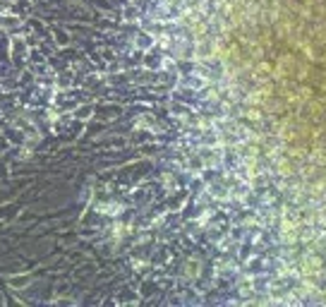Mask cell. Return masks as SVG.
Instances as JSON below:
<instances>
[{
    "mask_svg": "<svg viewBox=\"0 0 326 307\" xmlns=\"http://www.w3.org/2000/svg\"><path fill=\"white\" fill-rule=\"evenodd\" d=\"M29 283H32V274H12L8 276V285L10 288H15V290H27L29 288Z\"/></svg>",
    "mask_w": 326,
    "mask_h": 307,
    "instance_id": "1",
    "label": "cell"
},
{
    "mask_svg": "<svg viewBox=\"0 0 326 307\" xmlns=\"http://www.w3.org/2000/svg\"><path fill=\"white\" fill-rule=\"evenodd\" d=\"M53 36H55V44L60 46V48L70 46V41H72V39H70V34H67L65 29H60V27H55V29H53Z\"/></svg>",
    "mask_w": 326,
    "mask_h": 307,
    "instance_id": "2",
    "label": "cell"
},
{
    "mask_svg": "<svg viewBox=\"0 0 326 307\" xmlns=\"http://www.w3.org/2000/svg\"><path fill=\"white\" fill-rule=\"evenodd\" d=\"M24 53H27V46H24V39H12V58H15V55L20 58V55H24Z\"/></svg>",
    "mask_w": 326,
    "mask_h": 307,
    "instance_id": "3",
    "label": "cell"
},
{
    "mask_svg": "<svg viewBox=\"0 0 326 307\" xmlns=\"http://www.w3.org/2000/svg\"><path fill=\"white\" fill-rule=\"evenodd\" d=\"M0 27H20V20H17V17H3V20H0Z\"/></svg>",
    "mask_w": 326,
    "mask_h": 307,
    "instance_id": "4",
    "label": "cell"
},
{
    "mask_svg": "<svg viewBox=\"0 0 326 307\" xmlns=\"http://www.w3.org/2000/svg\"><path fill=\"white\" fill-rule=\"evenodd\" d=\"M89 115H91V108H87V106H84V108H79L75 113V118H79V120H87Z\"/></svg>",
    "mask_w": 326,
    "mask_h": 307,
    "instance_id": "5",
    "label": "cell"
},
{
    "mask_svg": "<svg viewBox=\"0 0 326 307\" xmlns=\"http://www.w3.org/2000/svg\"><path fill=\"white\" fill-rule=\"evenodd\" d=\"M0 96H3V91H0Z\"/></svg>",
    "mask_w": 326,
    "mask_h": 307,
    "instance_id": "6",
    "label": "cell"
}]
</instances>
